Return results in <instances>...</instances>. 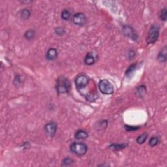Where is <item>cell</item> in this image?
Returning a JSON list of instances; mask_svg holds the SVG:
<instances>
[{"label":"cell","instance_id":"7","mask_svg":"<svg viewBox=\"0 0 167 167\" xmlns=\"http://www.w3.org/2000/svg\"><path fill=\"white\" fill-rule=\"evenodd\" d=\"M45 131L46 135L50 137H53L56 135L57 131V124L55 122H50L45 125Z\"/></svg>","mask_w":167,"mask_h":167},{"label":"cell","instance_id":"22","mask_svg":"<svg viewBox=\"0 0 167 167\" xmlns=\"http://www.w3.org/2000/svg\"><path fill=\"white\" fill-rule=\"evenodd\" d=\"M55 32L57 35H61L65 33V30L64 29L61 28V27H58V28H56L55 29Z\"/></svg>","mask_w":167,"mask_h":167},{"label":"cell","instance_id":"2","mask_svg":"<svg viewBox=\"0 0 167 167\" xmlns=\"http://www.w3.org/2000/svg\"><path fill=\"white\" fill-rule=\"evenodd\" d=\"M70 150L78 156H83L87 151V146L83 142H74L70 146Z\"/></svg>","mask_w":167,"mask_h":167},{"label":"cell","instance_id":"23","mask_svg":"<svg viewBox=\"0 0 167 167\" xmlns=\"http://www.w3.org/2000/svg\"><path fill=\"white\" fill-rule=\"evenodd\" d=\"M140 127H132V126H129V125H125V129L127 131H135L138 130Z\"/></svg>","mask_w":167,"mask_h":167},{"label":"cell","instance_id":"15","mask_svg":"<svg viewBox=\"0 0 167 167\" xmlns=\"http://www.w3.org/2000/svg\"><path fill=\"white\" fill-rule=\"evenodd\" d=\"M35 33L34 30H28V31H27L25 33V35H24V36H25L26 39L28 40H31L35 37Z\"/></svg>","mask_w":167,"mask_h":167},{"label":"cell","instance_id":"12","mask_svg":"<svg viewBox=\"0 0 167 167\" xmlns=\"http://www.w3.org/2000/svg\"><path fill=\"white\" fill-rule=\"evenodd\" d=\"M75 137L76 140H84L88 137V134L83 130H79L76 131L75 135Z\"/></svg>","mask_w":167,"mask_h":167},{"label":"cell","instance_id":"20","mask_svg":"<svg viewBox=\"0 0 167 167\" xmlns=\"http://www.w3.org/2000/svg\"><path fill=\"white\" fill-rule=\"evenodd\" d=\"M136 67V64H133V65H131V66L128 68L127 71L125 72V75L128 76V75H131V73H133L134 72V71L135 70V68Z\"/></svg>","mask_w":167,"mask_h":167},{"label":"cell","instance_id":"8","mask_svg":"<svg viewBox=\"0 0 167 167\" xmlns=\"http://www.w3.org/2000/svg\"><path fill=\"white\" fill-rule=\"evenodd\" d=\"M123 33L126 37L130 38L131 39L136 41L138 39V35L135 34V30L130 26H124Z\"/></svg>","mask_w":167,"mask_h":167},{"label":"cell","instance_id":"9","mask_svg":"<svg viewBox=\"0 0 167 167\" xmlns=\"http://www.w3.org/2000/svg\"><path fill=\"white\" fill-rule=\"evenodd\" d=\"M97 54L95 52H89L87 54L84 58V64L87 65H92L96 62L97 59Z\"/></svg>","mask_w":167,"mask_h":167},{"label":"cell","instance_id":"21","mask_svg":"<svg viewBox=\"0 0 167 167\" xmlns=\"http://www.w3.org/2000/svg\"><path fill=\"white\" fill-rule=\"evenodd\" d=\"M73 161L69 157L65 158L62 161V166H69L73 163Z\"/></svg>","mask_w":167,"mask_h":167},{"label":"cell","instance_id":"14","mask_svg":"<svg viewBox=\"0 0 167 167\" xmlns=\"http://www.w3.org/2000/svg\"><path fill=\"white\" fill-rule=\"evenodd\" d=\"M71 17V13L69 10L64 9L61 13V18L64 20H69Z\"/></svg>","mask_w":167,"mask_h":167},{"label":"cell","instance_id":"10","mask_svg":"<svg viewBox=\"0 0 167 167\" xmlns=\"http://www.w3.org/2000/svg\"><path fill=\"white\" fill-rule=\"evenodd\" d=\"M46 58L48 60H50V61H52V60L56 59L57 57V52L56 48H50L48 49V50L47 51V53H46Z\"/></svg>","mask_w":167,"mask_h":167},{"label":"cell","instance_id":"16","mask_svg":"<svg viewBox=\"0 0 167 167\" xmlns=\"http://www.w3.org/2000/svg\"><path fill=\"white\" fill-rule=\"evenodd\" d=\"M21 17L24 20H27V19H28L30 16V15H31V13H30V11L28 9H24L21 11Z\"/></svg>","mask_w":167,"mask_h":167},{"label":"cell","instance_id":"1","mask_svg":"<svg viewBox=\"0 0 167 167\" xmlns=\"http://www.w3.org/2000/svg\"><path fill=\"white\" fill-rule=\"evenodd\" d=\"M71 89V82L65 76H60L57 80L56 90L59 94H67Z\"/></svg>","mask_w":167,"mask_h":167},{"label":"cell","instance_id":"13","mask_svg":"<svg viewBox=\"0 0 167 167\" xmlns=\"http://www.w3.org/2000/svg\"><path fill=\"white\" fill-rule=\"evenodd\" d=\"M147 138V134L146 133H144L138 136L137 139H136V142H137V143L139 144H142L146 142Z\"/></svg>","mask_w":167,"mask_h":167},{"label":"cell","instance_id":"5","mask_svg":"<svg viewBox=\"0 0 167 167\" xmlns=\"http://www.w3.org/2000/svg\"><path fill=\"white\" fill-rule=\"evenodd\" d=\"M90 82L89 78L85 74H80L75 79V85L78 92L85 88Z\"/></svg>","mask_w":167,"mask_h":167},{"label":"cell","instance_id":"18","mask_svg":"<svg viewBox=\"0 0 167 167\" xmlns=\"http://www.w3.org/2000/svg\"><path fill=\"white\" fill-rule=\"evenodd\" d=\"M126 147L125 144H112L110 146V147L112 150H120L125 148Z\"/></svg>","mask_w":167,"mask_h":167},{"label":"cell","instance_id":"17","mask_svg":"<svg viewBox=\"0 0 167 167\" xmlns=\"http://www.w3.org/2000/svg\"><path fill=\"white\" fill-rule=\"evenodd\" d=\"M159 143V138L157 136H153L149 141V144L151 147H154Z\"/></svg>","mask_w":167,"mask_h":167},{"label":"cell","instance_id":"3","mask_svg":"<svg viewBox=\"0 0 167 167\" xmlns=\"http://www.w3.org/2000/svg\"><path fill=\"white\" fill-rule=\"evenodd\" d=\"M99 89L102 94L105 95H112L114 92L113 85L106 79L100 80L99 83Z\"/></svg>","mask_w":167,"mask_h":167},{"label":"cell","instance_id":"6","mask_svg":"<svg viewBox=\"0 0 167 167\" xmlns=\"http://www.w3.org/2000/svg\"><path fill=\"white\" fill-rule=\"evenodd\" d=\"M73 22L77 26H82L86 24L87 19L85 15L82 13H77L74 15L73 17Z\"/></svg>","mask_w":167,"mask_h":167},{"label":"cell","instance_id":"11","mask_svg":"<svg viewBox=\"0 0 167 167\" xmlns=\"http://www.w3.org/2000/svg\"><path fill=\"white\" fill-rule=\"evenodd\" d=\"M166 54H167V49L166 46H164L162 48V50L160 51V52L159 53L157 59H159V61L161 62H165L167 59L166 57Z\"/></svg>","mask_w":167,"mask_h":167},{"label":"cell","instance_id":"4","mask_svg":"<svg viewBox=\"0 0 167 167\" xmlns=\"http://www.w3.org/2000/svg\"><path fill=\"white\" fill-rule=\"evenodd\" d=\"M159 31L160 28L158 25H153L150 28L146 39L147 44H153L156 42L159 35Z\"/></svg>","mask_w":167,"mask_h":167},{"label":"cell","instance_id":"19","mask_svg":"<svg viewBox=\"0 0 167 167\" xmlns=\"http://www.w3.org/2000/svg\"><path fill=\"white\" fill-rule=\"evenodd\" d=\"M166 8H164L162 10H161V13H160V18L162 21L165 22L167 18V13H166Z\"/></svg>","mask_w":167,"mask_h":167}]
</instances>
